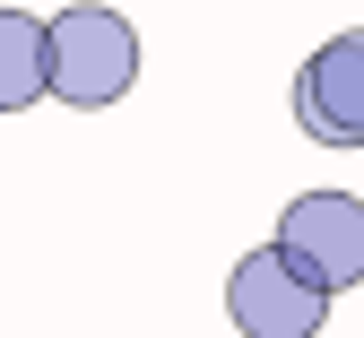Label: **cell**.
Listing matches in <instances>:
<instances>
[{
    "label": "cell",
    "instance_id": "1",
    "mask_svg": "<svg viewBox=\"0 0 364 338\" xmlns=\"http://www.w3.org/2000/svg\"><path fill=\"white\" fill-rule=\"evenodd\" d=\"M53 95L61 105H78V113H96V105H113V95L139 78V35H130V18H113V9H61L53 26Z\"/></svg>",
    "mask_w": 364,
    "mask_h": 338
},
{
    "label": "cell",
    "instance_id": "2",
    "mask_svg": "<svg viewBox=\"0 0 364 338\" xmlns=\"http://www.w3.org/2000/svg\"><path fill=\"white\" fill-rule=\"evenodd\" d=\"M278 260L304 269L321 295L364 286V200H347V191H304L278 217Z\"/></svg>",
    "mask_w": 364,
    "mask_h": 338
},
{
    "label": "cell",
    "instance_id": "3",
    "mask_svg": "<svg viewBox=\"0 0 364 338\" xmlns=\"http://www.w3.org/2000/svg\"><path fill=\"white\" fill-rule=\"evenodd\" d=\"M225 312H235L243 338H312V329L330 321V295L304 269H287L278 243H269V252L235 260V278H225Z\"/></svg>",
    "mask_w": 364,
    "mask_h": 338
},
{
    "label": "cell",
    "instance_id": "4",
    "mask_svg": "<svg viewBox=\"0 0 364 338\" xmlns=\"http://www.w3.org/2000/svg\"><path fill=\"white\" fill-rule=\"evenodd\" d=\"M295 122L321 148H364V26L330 35L321 53L295 70Z\"/></svg>",
    "mask_w": 364,
    "mask_h": 338
},
{
    "label": "cell",
    "instance_id": "5",
    "mask_svg": "<svg viewBox=\"0 0 364 338\" xmlns=\"http://www.w3.org/2000/svg\"><path fill=\"white\" fill-rule=\"evenodd\" d=\"M35 95H53V35L26 9H0V113L35 105Z\"/></svg>",
    "mask_w": 364,
    "mask_h": 338
}]
</instances>
